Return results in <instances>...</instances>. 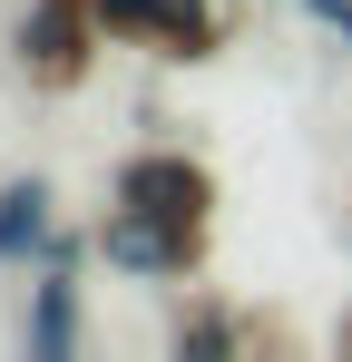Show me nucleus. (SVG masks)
<instances>
[{"mask_svg": "<svg viewBox=\"0 0 352 362\" xmlns=\"http://www.w3.org/2000/svg\"><path fill=\"white\" fill-rule=\"evenodd\" d=\"M20 343H30V362H69L78 343H88V323H78V274H69V264H40V274H30Z\"/></svg>", "mask_w": 352, "mask_h": 362, "instance_id": "423d86ee", "label": "nucleus"}, {"mask_svg": "<svg viewBox=\"0 0 352 362\" xmlns=\"http://www.w3.org/2000/svg\"><path fill=\"white\" fill-rule=\"evenodd\" d=\"M98 49H108L98 0H30V10H20V30H10L20 78H30V88H49V98H69V88L98 69Z\"/></svg>", "mask_w": 352, "mask_h": 362, "instance_id": "f03ea898", "label": "nucleus"}, {"mask_svg": "<svg viewBox=\"0 0 352 362\" xmlns=\"http://www.w3.org/2000/svg\"><path fill=\"white\" fill-rule=\"evenodd\" d=\"M108 206L127 216H157L176 235H216V167L186 157V147H127L108 177Z\"/></svg>", "mask_w": 352, "mask_h": 362, "instance_id": "f257e3e1", "label": "nucleus"}, {"mask_svg": "<svg viewBox=\"0 0 352 362\" xmlns=\"http://www.w3.org/2000/svg\"><path fill=\"white\" fill-rule=\"evenodd\" d=\"M49 206H59L49 177H0V264H10V274H30V264H69V255H78V235H59Z\"/></svg>", "mask_w": 352, "mask_h": 362, "instance_id": "39448f33", "label": "nucleus"}, {"mask_svg": "<svg viewBox=\"0 0 352 362\" xmlns=\"http://www.w3.org/2000/svg\"><path fill=\"white\" fill-rule=\"evenodd\" d=\"M167 343L176 353H235V343H254V323H245V313H216V303H186L167 323Z\"/></svg>", "mask_w": 352, "mask_h": 362, "instance_id": "0eeeda50", "label": "nucleus"}, {"mask_svg": "<svg viewBox=\"0 0 352 362\" xmlns=\"http://www.w3.org/2000/svg\"><path fill=\"white\" fill-rule=\"evenodd\" d=\"M343 353H352V313H343Z\"/></svg>", "mask_w": 352, "mask_h": 362, "instance_id": "1a4fd4ad", "label": "nucleus"}, {"mask_svg": "<svg viewBox=\"0 0 352 362\" xmlns=\"http://www.w3.org/2000/svg\"><path fill=\"white\" fill-rule=\"evenodd\" d=\"M98 255H108L117 274H137V284H186V274L206 264V235H176V226H157V216L108 206V216H98Z\"/></svg>", "mask_w": 352, "mask_h": 362, "instance_id": "20e7f679", "label": "nucleus"}, {"mask_svg": "<svg viewBox=\"0 0 352 362\" xmlns=\"http://www.w3.org/2000/svg\"><path fill=\"white\" fill-rule=\"evenodd\" d=\"M303 10H313V20H323V30H333V40L352 49V0H303Z\"/></svg>", "mask_w": 352, "mask_h": 362, "instance_id": "6e6552de", "label": "nucleus"}, {"mask_svg": "<svg viewBox=\"0 0 352 362\" xmlns=\"http://www.w3.org/2000/svg\"><path fill=\"white\" fill-rule=\"evenodd\" d=\"M293 10H303V0H293Z\"/></svg>", "mask_w": 352, "mask_h": 362, "instance_id": "9d476101", "label": "nucleus"}, {"mask_svg": "<svg viewBox=\"0 0 352 362\" xmlns=\"http://www.w3.org/2000/svg\"><path fill=\"white\" fill-rule=\"evenodd\" d=\"M98 30L117 49H147V59H216L225 49V20L216 0H98Z\"/></svg>", "mask_w": 352, "mask_h": 362, "instance_id": "7ed1b4c3", "label": "nucleus"}]
</instances>
